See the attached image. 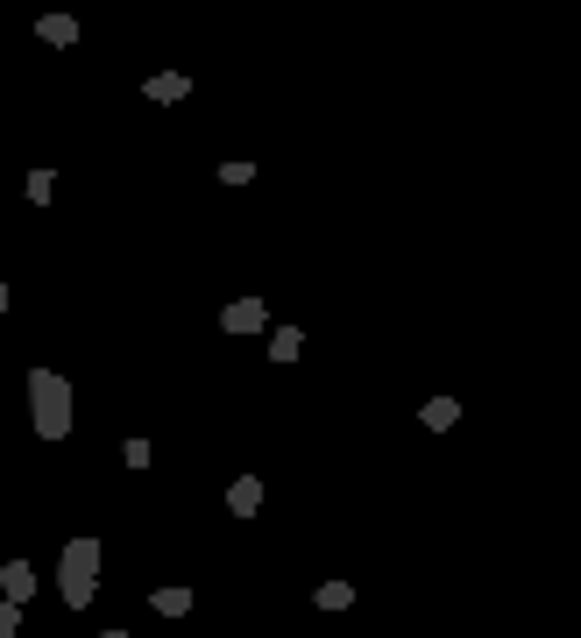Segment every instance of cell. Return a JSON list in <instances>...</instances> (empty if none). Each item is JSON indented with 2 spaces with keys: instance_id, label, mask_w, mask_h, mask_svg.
Returning <instances> with one entry per match:
<instances>
[{
  "instance_id": "7",
  "label": "cell",
  "mask_w": 581,
  "mask_h": 638,
  "mask_svg": "<svg viewBox=\"0 0 581 638\" xmlns=\"http://www.w3.org/2000/svg\"><path fill=\"white\" fill-rule=\"evenodd\" d=\"M142 93H149L156 107H178V100H185V78H178V71H156V78H149Z\"/></svg>"
},
{
  "instance_id": "8",
  "label": "cell",
  "mask_w": 581,
  "mask_h": 638,
  "mask_svg": "<svg viewBox=\"0 0 581 638\" xmlns=\"http://www.w3.org/2000/svg\"><path fill=\"white\" fill-rule=\"evenodd\" d=\"M149 603H156V617H185L192 610V589H156Z\"/></svg>"
},
{
  "instance_id": "3",
  "label": "cell",
  "mask_w": 581,
  "mask_h": 638,
  "mask_svg": "<svg viewBox=\"0 0 581 638\" xmlns=\"http://www.w3.org/2000/svg\"><path fill=\"white\" fill-rule=\"evenodd\" d=\"M220 327H227V334H263V327H270V305H263V298H234V305L220 312Z\"/></svg>"
},
{
  "instance_id": "9",
  "label": "cell",
  "mask_w": 581,
  "mask_h": 638,
  "mask_svg": "<svg viewBox=\"0 0 581 638\" xmlns=\"http://www.w3.org/2000/svg\"><path fill=\"white\" fill-rule=\"evenodd\" d=\"M419 419H426V426H433V433H447V426H454V419H461V405H454V397H433V405H426V412H419Z\"/></svg>"
},
{
  "instance_id": "1",
  "label": "cell",
  "mask_w": 581,
  "mask_h": 638,
  "mask_svg": "<svg viewBox=\"0 0 581 638\" xmlns=\"http://www.w3.org/2000/svg\"><path fill=\"white\" fill-rule=\"evenodd\" d=\"M93 589H100V539H71L64 561H57V596H64V610H93Z\"/></svg>"
},
{
  "instance_id": "10",
  "label": "cell",
  "mask_w": 581,
  "mask_h": 638,
  "mask_svg": "<svg viewBox=\"0 0 581 638\" xmlns=\"http://www.w3.org/2000/svg\"><path fill=\"white\" fill-rule=\"evenodd\" d=\"M312 603H319V610H348V603H355V589H348V582H319V596H312Z\"/></svg>"
},
{
  "instance_id": "11",
  "label": "cell",
  "mask_w": 581,
  "mask_h": 638,
  "mask_svg": "<svg viewBox=\"0 0 581 638\" xmlns=\"http://www.w3.org/2000/svg\"><path fill=\"white\" fill-rule=\"evenodd\" d=\"M270 355H277V362H291V355H298V327H277V341H270Z\"/></svg>"
},
{
  "instance_id": "4",
  "label": "cell",
  "mask_w": 581,
  "mask_h": 638,
  "mask_svg": "<svg viewBox=\"0 0 581 638\" xmlns=\"http://www.w3.org/2000/svg\"><path fill=\"white\" fill-rule=\"evenodd\" d=\"M0 596L22 610V603L36 596V568H29V561H8V568H0Z\"/></svg>"
},
{
  "instance_id": "5",
  "label": "cell",
  "mask_w": 581,
  "mask_h": 638,
  "mask_svg": "<svg viewBox=\"0 0 581 638\" xmlns=\"http://www.w3.org/2000/svg\"><path fill=\"white\" fill-rule=\"evenodd\" d=\"M227 511H234V518H256V511H263V483H256V475H234Z\"/></svg>"
},
{
  "instance_id": "6",
  "label": "cell",
  "mask_w": 581,
  "mask_h": 638,
  "mask_svg": "<svg viewBox=\"0 0 581 638\" xmlns=\"http://www.w3.org/2000/svg\"><path fill=\"white\" fill-rule=\"evenodd\" d=\"M36 36H43L50 50H71V43H78V22H71V15H43V22H36Z\"/></svg>"
},
{
  "instance_id": "2",
  "label": "cell",
  "mask_w": 581,
  "mask_h": 638,
  "mask_svg": "<svg viewBox=\"0 0 581 638\" xmlns=\"http://www.w3.org/2000/svg\"><path fill=\"white\" fill-rule=\"evenodd\" d=\"M29 419L43 440H71V383L57 369H36L29 376Z\"/></svg>"
},
{
  "instance_id": "13",
  "label": "cell",
  "mask_w": 581,
  "mask_h": 638,
  "mask_svg": "<svg viewBox=\"0 0 581 638\" xmlns=\"http://www.w3.org/2000/svg\"><path fill=\"white\" fill-rule=\"evenodd\" d=\"M0 312H8V284H0Z\"/></svg>"
},
{
  "instance_id": "12",
  "label": "cell",
  "mask_w": 581,
  "mask_h": 638,
  "mask_svg": "<svg viewBox=\"0 0 581 638\" xmlns=\"http://www.w3.org/2000/svg\"><path fill=\"white\" fill-rule=\"evenodd\" d=\"M15 624H22V610H15V603H0V638H8Z\"/></svg>"
},
{
  "instance_id": "14",
  "label": "cell",
  "mask_w": 581,
  "mask_h": 638,
  "mask_svg": "<svg viewBox=\"0 0 581 638\" xmlns=\"http://www.w3.org/2000/svg\"><path fill=\"white\" fill-rule=\"evenodd\" d=\"M100 638H128V631H100Z\"/></svg>"
}]
</instances>
